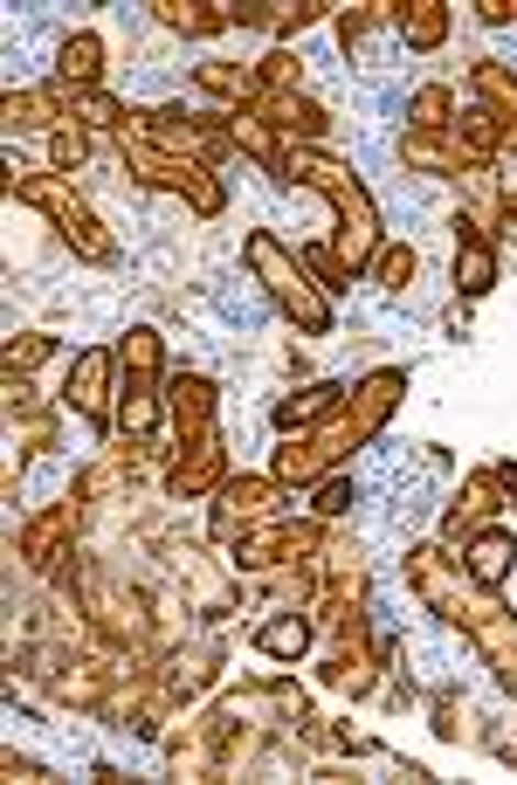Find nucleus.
<instances>
[{"label":"nucleus","mask_w":517,"mask_h":785,"mask_svg":"<svg viewBox=\"0 0 517 785\" xmlns=\"http://www.w3.org/2000/svg\"><path fill=\"white\" fill-rule=\"evenodd\" d=\"M249 262H255V269H270V290H276V303L290 310V318H297L304 331H324V324H331V303H324V297H310V290H304V276H290V269H283V255H276V242H270V234H249Z\"/></svg>","instance_id":"obj_1"},{"label":"nucleus","mask_w":517,"mask_h":785,"mask_svg":"<svg viewBox=\"0 0 517 785\" xmlns=\"http://www.w3.org/2000/svg\"><path fill=\"white\" fill-rule=\"evenodd\" d=\"M510 559H517V538H510V531L476 538V544H470V579H476V586H504Z\"/></svg>","instance_id":"obj_2"},{"label":"nucleus","mask_w":517,"mask_h":785,"mask_svg":"<svg viewBox=\"0 0 517 785\" xmlns=\"http://www.w3.org/2000/svg\"><path fill=\"white\" fill-rule=\"evenodd\" d=\"M455 283H462L470 297H483L490 283H497V262H490V248H483V242H462V255H455Z\"/></svg>","instance_id":"obj_3"},{"label":"nucleus","mask_w":517,"mask_h":785,"mask_svg":"<svg viewBox=\"0 0 517 785\" xmlns=\"http://www.w3.org/2000/svg\"><path fill=\"white\" fill-rule=\"evenodd\" d=\"M310 648V627L304 620H276V627H263V654H283V662H290V654H304Z\"/></svg>","instance_id":"obj_4"},{"label":"nucleus","mask_w":517,"mask_h":785,"mask_svg":"<svg viewBox=\"0 0 517 785\" xmlns=\"http://www.w3.org/2000/svg\"><path fill=\"white\" fill-rule=\"evenodd\" d=\"M63 76H76V84H97V35H76L63 48Z\"/></svg>","instance_id":"obj_5"},{"label":"nucleus","mask_w":517,"mask_h":785,"mask_svg":"<svg viewBox=\"0 0 517 785\" xmlns=\"http://www.w3.org/2000/svg\"><path fill=\"white\" fill-rule=\"evenodd\" d=\"M331 400H339V386H310V400H283V407H276V421H283V428H297V421H310V413H324Z\"/></svg>","instance_id":"obj_6"},{"label":"nucleus","mask_w":517,"mask_h":785,"mask_svg":"<svg viewBox=\"0 0 517 785\" xmlns=\"http://www.w3.org/2000/svg\"><path fill=\"white\" fill-rule=\"evenodd\" d=\"M380 276H386V283H407V276H414V255H407V248H386Z\"/></svg>","instance_id":"obj_7"},{"label":"nucleus","mask_w":517,"mask_h":785,"mask_svg":"<svg viewBox=\"0 0 517 785\" xmlns=\"http://www.w3.org/2000/svg\"><path fill=\"white\" fill-rule=\"evenodd\" d=\"M510 483H517V468H510Z\"/></svg>","instance_id":"obj_8"}]
</instances>
